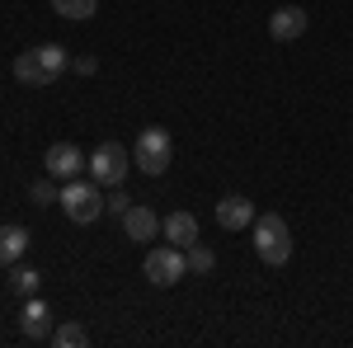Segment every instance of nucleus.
I'll return each mask as SVG.
<instances>
[{
  "label": "nucleus",
  "mask_w": 353,
  "mask_h": 348,
  "mask_svg": "<svg viewBox=\"0 0 353 348\" xmlns=\"http://www.w3.org/2000/svg\"><path fill=\"white\" fill-rule=\"evenodd\" d=\"M254 254L264 259L269 268H283L288 259H292V231H288V221L278 212H264V216H254Z\"/></svg>",
  "instance_id": "nucleus-1"
},
{
  "label": "nucleus",
  "mask_w": 353,
  "mask_h": 348,
  "mask_svg": "<svg viewBox=\"0 0 353 348\" xmlns=\"http://www.w3.org/2000/svg\"><path fill=\"white\" fill-rule=\"evenodd\" d=\"M61 212L71 216L76 226H90V221H99L104 216V198H99V188H94V179L85 184V179H71V184L61 188Z\"/></svg>",
  "instance_id": "nucleus-2"
},
{
  "label": "nucleus",
  "mask_w": 353,
  "mask_h": 348,
  "mask_svg": "<svg viewBox=\"0 0 353 348\" xmlns=\"http://www.w3.org/2000/svg\"><path fill=\"white\" fill-rule=\"evenodd\" d=\"M170 156H174V146H170V132L165 127H146L132 146V165H141L146 174H165L170 170Z\"/></svg>",
  "instance_id": "nucleus-3"
},
{
  "label": "nucleus",
  "mask_w": 353,
  "mask_h": 348,
  "mask_svg": "<svg viewBox=\"0 0 353 348\" xmlns=\"http://www.w3.org/2000/svg\"><path fill=\"white\" fill-rule=\"evenodd\" d=\"M90 179L104 188H118L128 179V146L123 141H104V146H94V156H90Z\"/></svg>",
  "instance_id": "nucleus-4"
},
{
  "label": "nucleus",
  "mask_w": 353,
  "mask_h": 348,
  "mask_svg": "<svg viewBox=\"0 0 353 348\" xmlns=\"http://www.w3.org/2000/svg\"><path fill=\"white\" fill-rule=\"evenodd\" d=\"M184 273H189V259H184L179 245H161V249L146 254V278H151L156 287H174Z\"/></svg>",
  "instance_id": "nucleus-5"
},
{
  "label": "nucleus",
  "mask_w": 353,
  "mask_h": 348,
  "mask_svg": "<svg viewBox=\"0 0 353 348\" xmlns=\"http://www.w3.org/2000/svg\"><path fill=\"white\" fill-rule=\"evenodd\" d=\"M85 170H90V161H85V151L76 141H52V146H48V174H52V179L71 184V179H81Z\"/></svg>",
  "instance_id": "nucleus-6"
},
{
  "label": "nucleus",
  "mask_w": 353,
  "mask_h": 348,
  "mask_svg": "<svg viewBox=\"0 0 353 348\" xmlns=\"http://www.w3.org/2000/svg\"><path fill=\"white\" fill-rule=\"evenodd\" d=\"M306 24H311V19H306L301 5H278V10L269 14V33L278 38V43H297L301 33H306Z\"/></svg>",
  "instance_id": "nucleus-7"
},
{
  "label": "nucleus",
  "mask_w": 353,
  "mask_h": 348,
  "mask_svg": "<svg viewBox=\"0 0 353 348\" xmlns=\"http://www.w3.org/2000/svg\"><path fill=\"white\" fill-rule=\"evenodd\" d=\"M217 226L221 231H245V226H254V203L241 198V193H226L217 203Z\"/></svg>",
  "instance_id": "nucleus-8"
},
{
  "label": "nucleus",
  "mask_w": 353,
  "mask_h": 348,
  "mask_svg": "<svg viewBox=\"0 0 353 348\" xmlns=\"http://www.w3.org/2000/svg\"><path fill=\"white\" fill-rule=\"evenodd\" d=\"M123 231H128V240H156L161 236V216L151 212L146 203H132L123 212Z\"/></svg>",
  "instance_id": "nucleus-9"
},
{
  "label": "nucleus",
  "mask_w": 353,
  "mask_h": 348,
  "mask_svg": "<svg viewBox=\"0 0 353 348\" xmlns=\"http://www.w3.org/2000/svg\"><path fill=\"white\" fill-rule=\"evenodd\" d=\"M28 339H52V311H48V301L43 296H24V316H19Z\"/></svg>",
  "instance_id": "nucleus-10"
},
{
  "label": "nucleus",
  "mask_w": 353,
  "mask_h": 348,
  "mask_svg": "<svg viewBox=\"0 0 353 348\" xmlns=\"http://www.w3.org/2000/svg\"><path fill=\"white\" fill-rule=\"evenodd\" d=\"M161 231H165V240L179 245V249H189V245L198 240V221H193V212H170L161 221Z\"/></svg>",
  "instance_id": "nucleus-11"
},
{
  "label": "nucleus",
  "mask_w": 353,
  "mask_h": 348,
  "mask_svg": "<svg viewBox=\"0 0 353 348\" xmlns=\"http://www.w3.org/2000/svg\"><path fill=\"white\" fill-rule=\"evenodd\" d=\"M24 249H28V231L24 226H0V264L14 268L19 259H24Z\"/></svg>",
  "instance_id": "nucleus-12"
},
{
  "label": "nucleus",
  "mask_w": 353,
  "mask_h": 348,
  "mask_svg": "<svg viewBox=\"0 0 353 348\" xmlns=\"http://www.w3.org/2000/svg\"><path fill=\"white\" fill-rule=\"evenodd\" d=\"M14 81L33 85V90L52 85V81H48V71H43V61H38V52H19V57H14Z\"/></svg>",
  "instance_id": "nucleus-13"
},
{
  "label": "nucleus",
  "mask_w": 353,
  "mask_h": 348,
  "mask_svg": "<svg viewBox=\"0 0 353 348\" xmlns=\"http://www.w3.org/2000/svg\"><path fill=\"white\" fill-rule=\"evenodd\" d=\"M33 52H38V61H43L48 81H57V76L71 66V57H66V48H61V43H43V48H33Z\"/></svg>",
  "instance_id": "nucleus-14"
},
{
  "label": "nucleus",
  "mask_w": 353,
  "mask_h": 348,
  "mask_svg": "<svg viewBox=\"0 0 353 348\" xmlns=\"http://www.w3.org/2000/svg\"><path fill=\"white\" fill-rule=\"evenodd\" d=\"M10 287H14V296H38V287H43V273H38V268L14 264V273H10Z\"/></svg>",
  "instance_id": "nucleus-15"
},
{
  "label": "nucleus",
  "mask_w": 353,
  "mask_h": 348,
  "mask_svg": "<svg viewBox=\"0 0 353 348\" xmlns=\"http://www.w3.org/2000/svg\"><path fill=\"white\" fill-rule=\"evenodd\" d=\"M184 259H189V273H212V264H217V254H212L208 245H198V240L184 249Z\"/></svg>",
  "instance_id": "nucleus-16"
},
{
  "label": "nucleus",
  "mask_w": 353,
  "mask_h": 348,
  "mask_svg": "<svg viewBox=\"0 0 353 348\" xmlns=\"http://www.w3.org/2000/svg\"><path fill=\"white\" fill-rule=\"evenodd\" d=\"M52 5H57L61 19H90L99 10V0H52Z\"/></svg>",
  "instance_id": "nucleus-17"
},
{
  "label": "nucleus",
  "mask_w": 353,
  "mask_h": 348,
  "mask_svg": "<svg viewBox=\"0 0 353 348\" xmlns=\"http://www.w3.org/2000/svg\"><path fill=\"white\" fill-rule=\"evenodd\" d=\"M52 344L57 348H81V344H90V334H85L81 325H57V329H52Z\"/></svg>",
  "instance_id": "nucleus-18"
},
{
  "label": "nucleus",
  "mask_w": 353,
  "mask_h": 348,
  "mask_svg": "<svg viewBox=\"0 0 353 348\" xmlns=\"http://www.w3.org/2000/svg\"><path fill=\"white\" fill-rule=\"evenodd\" d=\"M28 198H33L38 207H52L57 198H61V193H57V179H52V174H48V179H38V184L28 188Z\"/></svg>",
  "instance_id": "nucleus-19"
},
{
  "label": "nucleus",
  "mask_w": 353,
  "mask_h": 348,
  "mask_svg": "<svg viewBox=\"0 0 353 348\" xmlns=\"http://www.w3.org/2000/svg\"><path fill=\"white\" fill-rule=\"evenodd\" d=\"M71 71H76V76H94L99 61H94V57H71Z\"/></svg>",
  "instance_id": "nucleus-20"
},
{
  "label": "nucleus",
  "mask_w": 353,
  "mask_h": 348,
  "mask_svg": "<svg viewBox=\"0 0 353 348\" xmlns=\"http://www.w3.org/2000/svg\"><path fill=\"white\" fill-rule=\"evenodd\" d=\"M104 212H113L118 221H123V212H128V198H123V193H109V198H104Z\"/></svg>",
  "instance_id": "nucleus-21"
}]
</instances>
